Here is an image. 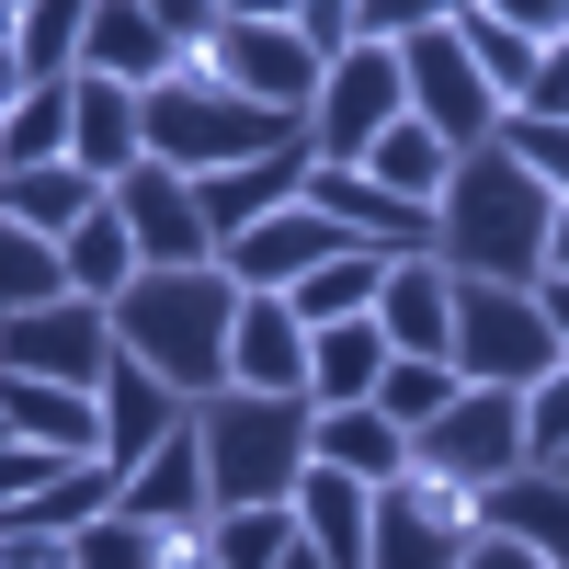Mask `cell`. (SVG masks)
<instances>
[{"label": "cell", "instance_id": "6da1fadb", "mask_svg": "<svg viewBox=\"0 0 569 569\" xmlns=\"http://www.w3.org/2000/svg\"><path fill=\"white\" fill-rule=\"evenodd\" d=\"M547 228H558V194L490 137L479 160H456L445 206H433V262L467 273V284H525L536 297L547 284Z\"/></svg>", "mask_w": 569, "mask_h": 569}, {"label": "cell", "instance_id": "7a4b0ae2", "mask_svg": "<svg viewBox=\"0 0 569 569\" xmlns=\"http://www.w3.org/2000/svg\"><path fill=\"white\" fill-rule=\"evenodd\" d=\"M228 330H240V284H228V262L137 273L126 297H114V353H137L182 410H206L228 388Z\"/></svg>", "mask_w": 569, "mask_h": 569}, {"label": "cell", "instance_id": "3957f363", "mask_svg": "<svg viewBox=\"0 0 569 569\" xmlns=\"http://www.w3.org/2000/svg\"><path fill=\"white\" fill-rule=\"evenodd\" d=\"M194 445H206V501H217V512H262V501H297L308 445H319V410H308V399L217 388V399L194 410Z\"/></svg>", "mask_w": 569, "mask_h": 569}, {"label": "cell", "instance_id": "277c9868", "mask_svg": "<svg viewBox=\"0 0 569 569\" xmlns=\"http://www.w3.org/2000/svg\"><path fill=\"white\" fill-rule=\"evenodd\" d=\"M137 126H149V160L160 171H182V182H217V171H251V160H273V149H297V114H262V103H240V91H217V80H160L149 103H137Z\"/></svg>", "mask_w": 569, "mask_h": 569}, {"label": "cell", "instance_id": "5b68a950", "mask_svg": "<svg viewBox=\"0 0 569 569\" xmlns=\"http://www.w3.org/2000/svg\"><path fill=\"white\" fill-rule=\"evenodd\" d=\"M467 388H512V399H536L547 376H558V330L547 308L525 297V284H467L456 273V353H445Z\"/></svg>", "mask_w": 569, "mask_h": 569}, {"label": "cell", "instance_id": "8992f818", "mask_svg": "<svg viewBox=\"0 0 569 569\" xmlns=\"http://www.w3.org/2000/svg\"><path fill=\"white\" fill-rule=\"evenodd\" d=\"M194 80H217V91H240V103H262V114H297V126H308V103H319V80H330V69L297 46L284 0H228L217 58H206Z\"/></svg>", "mask_w": 569, "mask_h": 569}, {"label": "cell", "instance_id": "52a82bcc", "mask_svg": "<svg viewBox=\"0 0 569 569\" xmlns=\"http://www.w3.org/2000/svg\"><path fill=\"white\" fill-rule=\"evenodd\" d=\"M410 467H421V479H445V490H467V501L501 490V479H525V467H536V445H525V399H512V388H467L433 433L410 445Z\"/></svg>", "mask_w": 569, "mask_h": 569}, {"label": "cell", "instance_id": "ba28073f", "mask_svg": "<svg viewBox=\"0 0 569 569\" xmlns=\"http://www.w3.org/2000/svg\"><path fill=\"white\" fill-rule=\"evenodd\" d=\"M388 126H410V80H399L388 46H353L308 103V149H319V171H365Z\"/></svg>", "mask_w": 569, "mask_h": 569}, {"label": "cell", "instance_id": "9c48e42d", "mask_svg": "<svg viewBox=\"0 0 569 569\" xmlns=\"http://www.w3.org/2000/svg\"><path fill=\"white\" fill-rule=\"evenodd\" d=\"M0 376H34V388H80V399H103V376H114V308L58 297V308L0 319Z\"/></svg>", "mask_w": 569, "mask_h": 569}, {"label": "cell", "instance_id": "30bf717a", "mask_svg": "<svg viewBox=\"0 0 569 569\" xmlns=\"http://www.w3.org/2000/svg\"><path fill=\"white\" fill-rule=\"evenodd\" d=\"M456 12V0H445ZM399 80H410V126H433L456 160H479L490 137H501V91L467 69V46H456V23H433V34H410L399 46Z\"/></svg>", "mask_w": 569, "mask_h": 569}, {"label": "cell", "instance_id": "8fae6325", "mask_svg": "<svg viewBox=\"0 0 569 569\" xmlns=\"http://www.w3.org/2000/svg\"><path fill=\"white\" fill-rule=\"evenodd\" d=\"M467 547H479V501L445 490V479H410L376 490V558L365 569H467Z\"/></svg>", "mask_w": 569, "mask_h": 569}, {"label": "cell", "instance_id": "7c38bea8", "mask_svg": "<svg viewBox=\"0 0 569 569\" xmlns=\"http://www.w3.org/2000/svg\"><path fill=\"white\" fill-rule=\"evenodd\" d=\"M114 217H126V240H137V262L149 273H194V262H217V228H206V194L182 171H126L114 182Z\"/></svg>", "mask_w": 569, "mask_h": 569}, {"label": "cell", "instance_id": "4fadbf2b", "mask_svg": "<svg viewBox=\"0 0 569 569\" xmlns=\"http://www.w3.org/2000/svg\"><path fill=\"white\" fill-rule=\"evenodd\" d=\"M308 206L342 228L353 251H376V262H421L433 251V206H399L388 182H365V171H308Z\"/></svg>", "mask_w": 569, "mask_h": 569}, {"label": "cell", "instance_id": "5bb4252c", "mask_svg": "<svg viewBox=\"0 0 569 569\" xmlns=\"http://www.w3.org/2000/svg\"><path fill=\"white\" fill-rule=\"evenodd\" d=\"M80 80H114L149 103L160 80H182L171 34H160V0H91V34H80Z\"/></svg>", "mask_w": 569, "mask_h": 569}, {"label": "cell", "instance_id": "9a60e30c", "mask_svg": "<svg viewBox=\"0 0 569 569\" xmlns=\"http://www.w3.org/2000/svg\"><path fill=\"white\" fill-rule=\"evenodd\" d=\"M376 330H388V353L410 365H445L456 353V273L421 251V262H388V284H376Z\"/></svg>", "mask_w": 569, "mask_h": 569}, {"label": "cell", "instance_id": "2e32d148", "mask_svg": "<svg viewBox=\"0 0 569 569\" xmlns=\"http://www.w3.org/2000/svg\"><path fill=\"white\" fill-rule=\"evenodd\" d=\"M308 171H319V149L297 137V149H273V160H251V171H217V182H194V194H206V228H217V262H228V240H251L262 217L308 206Z\"/></svg>", "mask_w": 569, "mask_h": 569}, {"label": "cell", "instance_id": "e0dca14e", "mask_svg": "<svg viewBox=\"0 0 569 569\" xmlns=\"http://www.w3.org/2000/svg\"><path fill=\"white\" fill-rule=\"evenodd\" d=\"M182 421H194V410H182L137 353H114V376H103V467H114V479H137V467H149Z\"/></svg>", "mask_w": 569, "mask_h": 569}, {"label": "cell", "instance_id": "ac0fdd59", "mask_svg": "<svg viewBox=\"0 0 569 569\" xmlns=\"http://www.w3.org/2000/svg\"><path fill=\"white\" fill-rule=\"evenodd\" d=\"M228 388L251 399H308V330L284 297H240V330H228Z\"/></svg>", "mask_w": 569, "mask_h": 569}, {"label": "cell", "instance_id": "d6986e66", "mask_svg": "<svg viewBox=\"0 0 569 569\" xmlns=\"http://www.w3.org/2000/svg\"><path fill=\"white\" fill-rule=\"evenodd\" d=\"M114 512H137V525H149V536H206V445H194V421H182V433L149 456V467H137V479H126V501Z\"/></svg>", "mask_w": 569, "mask_h": 569}, {"label": "cell", "instance_id": "ffe728a7", "mask_svg": "<svg viewBox=\"0 0 569 569\" xmlns=\"http://www.w3.org/2000/svg\"><path fill=\"white\" fill-rule=\"evenodd\" d=\"M297 536H308L330 569H365V558H376V490L308 456V479H297Z\"/></svg>", "mask_w": 569, "mask_h": 569}, {"label": "cell", "instance_id": "44dd1931", "mask_svg": "<svg viewBox=\"0 0 569 569\" xmlns=\"http://www.w3.org/2000/svg\"><path fill=\"white\" fill-rule=\"evenodd\" d=\"M69 114H80L69 160L103 182V194H114L126 171H149V126H137V91H114V80H69Z\"/></svg>", "mask_w": 569, "mask_h": 569}, {"label": "cell", "instance_id": "7402d4cb", "mask_svg": "<svg viewBox=\"0 0 569 569\" xmlns=\"http://www.w3.org/2000/svg\"><path fill=\"white\" fill-rule=\"evenodd\" d=\"M0 217L12 228H34L46 251H69L91 217H103V182H91L80 160H58V171H0Z\"/></svg>", "mask_w": 569, "mask_h": 569}, {"label": "cell", "instance_id": "603a6c76", "mask_svg": "<svg viewBox=\"0 0 569 569\" xmlns=\"http://www.w3.org/2000/svg\"><path fill=\"white\" fill-rule=\"evenodd\" d=\"M479 536H512V547H536L547 569H569V479H558V467H525V479L479 490Z\"/></svg>", "mask_w": 569, "mask_h": 569}, {"label": "cell", "instance_id": "cb8c5ba5", "mask_svg": "<svg viewBox=\"0 0 569 569\" xmlns=\"http://www.w3.org/2000/svg\"><path fill=\"white\" fill-rule=\"evenodd\" d=\"M0 421H12V445H46V456H103V399L80 388H34V376H0Z\"/></svg>", "mask_w": 569, "mask_h": 569}, {"label": "cell", "instance_id": "d4e9b609", "mask_svg": "<svg viewBox=\"0 0 569 569\" xmlns=\"http://www.w3.org/2000/svg\"><path fill=\"white\" fill-rule=\"evenodd\" d=\"M376 388H388V330L376 319H342L308 342V410H365Z\"/></svg>", "mask_w": 569, "mask_h": 569}, {"label": "cell", "instance_id": "484cf974", "mask_svg": "<svg viewBox=\"0 0 569 569\" xmlns=\"http://www.w3.org/2000/svg\"><path fill=\"white\" fill-rule=\"evenodd\" d=\"M319 467H342V479H365V490H399L410 479V433L388 410H319V445H308Z\"/></svg>", "mask_w": 569, "mask_h": 569}, {"label": "cell", "instance_id": "4316f807", "mask_svg": "<svg viewBox=\"0 0 569 569\" xmlns=\"http://www.w3.org/2000/svg\"><path fill=\"white\" fill-rule=\"evenodd\" d=\"M445 23H456V46H467V69H479V80L501 91V114H512V103H525V91H536L547 46H525V34H512V23H501V0H456Z\"/></svg>", "mask_w": 569, "mask_h": 569}, {"label": "cell", "instance_id": "83f0119b", "mask_svg": "<svg viewBox=\"0 0 569 569\" xmlns=\"http://www.w3.org/2000/svg\"><path fill=\"white\" fill-rule=\"evenodd\" d=\"M80 34H91V0H23V34H12V69L34 91L80 80Z\"/></svg>", "mask_w": 569, "mask_h": 569}, {"label": "cell", "instance_id": "f1b7e54d", "mask_svg": "<svg viewBox=\"0 0 569 569\" xmlns=\"http://www.w3.org/2000/svg\"><path fill=\"white\" fill-rule=\"evenodd\" d=\"M376 284H388V262H376V251H342V262H319L284 308H297V330L319 342V330H342V319H376Z\"/></svg>", "mask_w": 569, "mask_h": 569}, {"label": "cell", "instance_id": "f546056e", "mask_svg": "<svg viewBox=\"0 0 569 569\" xmlns=\"http://www.w3.org/2000/svg\"><path fill=\"white\" fill-rule=\"evenodd\" d=\"M365 182H388L399 206H445V182H456V149L433 126H388L376 137V160H365Z\"/></svg>", "mask_w": 569, "mask_h": 569}, {"label": "cell", "instance_id": "4dcf8cb0", "mask_svg": "<svg viewBox=\"0 0 569 569\" xmlns=\"http://www.w3.org/2000/svg\"><path fill=\"white\" fill-rule=\"evenodd\" d=\"M58 262H69V297H91V308H114L126 284L149 273V262H137V240H126V217H114V194H103V217H91V228H80V240H69Z\"/></svg>", "mask_w": 569, "mask_h": 569}, {"label": "cell", "instance_id": "1f68e13d", "mask_svg": "<svg viewBox=\"0 0 569 569\" xmlns=\"http://www.w3.org/2000/svg\"><path fill=\"white\" fill-rule=\"evenodd\" d=\"M456 399H467V376H456V365H410V353H388V388H376L365 410H388L399 433L421 445V433H433V421H445Z\"/></svg>", "mask_w": 569, "mask_h": 569}, {"label": "cell", "instance_id": "d6a6232c", "mask_svg": "<svg viewBox=\"0 0 569 569\" xmlns=\"http://www.w3.org/2000/svg\"><path fill=\"white\" fill-rule=\"evenodd\" d=\"M69 137H80L69 80H58V91H23V114L0 126V171H58V160H69Z\"/></svg>", "mask_w": 569, "mask_h": 569}, {"label": "cell", "instance_id": "836d02e7", "mask_svg": "<svg viewBox=\"0 0 569 569\" xmlns=\"http://www.w3.org/2000/svg\"><path fill=\"white\" fill-rule=\"evenodd\" d=\"M297 547V501H262V512H206V558L217 569H273Z\"/></svg>", "mask_w": 569, "mask_h": 569}, {"label": "cell", "instance_id": "e575fe53", "mask_svg": "<svg viewBox=\"0 0 569 569\" xmlns=\"http://www.w3.org/2000/svg\"><path fill=\"white\" fill-rule=\"evenodd\" d=\"M69 297V262L34 240V228H12L0 217V319H23V308H58Z\"/></svg>", "mask_w": 569, "mask_h": 569}, {"label": "cell", "instance_id": "d590c367", "mask_svg": "<svg viewBox=\"0 0 569 569\" xmlns=\"http://www.w3.org/2000/svg\"><path fill=\"white\" fill-rule=\"evenodd\" d=\"M182 536H149L137 512H103V525H80L69 536V569H171Z\"/></svg>", "mask_w": 569, "mask_h": 569}, {"label": "cell", "instance_id": "8d00e7d4", "mask_svg": "<svg viewBox=\"0 0 569 569\" xmlns=\"http://www.w3.org/2000/svg\"><path fill=\"white\" fill-rule=\"evenodd\" d=\"M501 149H512V160H525V171L547 182V194L569 206V126H536V114H501Z\"/></svg>", "mask_w": 569, "mask_h": 569}, {"label": "cell", "instance_id": "74e56055", "mask_svg": "<svg viewBox=\"0 0 569 569\" xmlns=\"http://www.w3.org/2000/svg\"><path fill=\"white\" fill-rule=\"evenodd\" d=\"M284 23H297V46H308L319 69H342L353 46H365V34H353V0H284Z\"/></svg>", "mask_w": 569, "mask_h": 569}, {"label": "cell", "instance_id": "f35d334b", "mask_svg": "<svg viewBox=\"0 0 569 569\" xmlns=\"http://www.w3.org/2000/svg\"><path fill=\"white\" fill-rule=\"evenodd\" d=\"M525 445H536V467H558L569 456V353H558V376L525 399Z\"/></svg>", "mask_w": 569, "mask_h": 569}, {"label": "cell", "instance_id": "ab89813d", "mask_svg": "<svg viewBox=\"0 0 569 569\" xmlns=\"http://www.w3.org/2000/svg\"><path fill=\"white\" fill-rule=\"evenodd\" d=\"M58 467L69 456H46V445H0V512H23L34 490H58Z\"/></svg>", "mask_w": 569, "mask_h": 569}, {"label": "cell", "instance_id": "60d3db41", "mask_svg": "<svg viewBox=\"0 0 569 569\" xmlns=\"http://www.w3.org/2000/svg\"><path fill=\"white\" fill-rule=\"evenodd\" d=\"M0 569H69V547H58V536H34V525H12V512H0Z\"/></svg>", "mask_w": 569, "mask_h": 569}, {"label": "cell", "instance_id": "b9f144b4", "mask_svg": "<svg viewBox=\"0 0 569 569\" xmlns=\"http://www.w3.org/2000/svg\"><path fill=\"white\" fill-rule=\"evenodd\" d=\"M467 569H547L536 547H512V536H479V547H467Z\"/></svg>", "mask_w": 569, "mask_h": 569}, {"label": "cell", "instance_id": "7bdbcfd3", "mask_svg": "<svg viewBox=\"0 0 569 569\" xmlns=\"http://www.w3.org/2000/svg\"><path fill=\"white\" fill-rule=\"evenodd\" d=\"M536 308H547V330H558V353H569V273H547V284H536Z\"/></svg>", "mask_w": 569, "mask_h": 569}, {"label": "cell", "instance_id": "ee69618b", "mask_svg": "<svg viewBox=\"0 0 569 569\" xmlns=\"http://www.w3.org/2000/svg\"><path fill=\"white\" fill-rule=\"evenodd\" d=\"M547 273H569V206H558V228H547Z\"/></svg>", "mask_w": 569, "mask_h": 569}, {"label": "cell", "instance_id": "f6af8a7d", "mask_svg": "<svg viewBox=\"0 0 569 569\" xmlns=\"http://www.w3.org/2000/svg\"><path fill=\"white\" fill-rule=\"evenodd\" d=\"M171 569H217V558H206V536H182V547H171Z\"/></svg>", "mask_w": 569, "mask_h": 569}, {"label": "cell", "instance_id": "bcb514c9", "mask_svg": "<svg viewBox=\"0 0 569 569\" xmlns=\"http://www.w3.org/2000/svg\"><path fill=\"white\" fill-rule=\"evenodd\" d=\"M273 569H330V558H319V547H308V536H297V547H284V558H273Z\"/></svg>", "mask_w": 569, "mask_h": 569}, {"label": "cell", "instance_id": "7dc6e473", "mask_svg": "<svg viewBox=\"0 0 569 569\" xmlns=\"http://www.w3.org/2000/svg\"><path fill=\"white\" fill-rule=\"evenodd\" d=\"M12 34H23V12H12V0H0V58H12Z\"/></svg>", "mask_w": 569, "mask_h": 569}, {"label": "cell", "instance_id": "c3c4849f", "mask_svg": "<svg viewBox=\"0 0 569 569\" xmlns=\"http://www.w3.org/2000/svg\"><path fill=\"white\" fill-rule=\"evenodd\" d=\"M0 445H12V421H0Z\"/></svg>", "mask_w": 569, "mask_h": 569}, {"label": "cell", "instance_id": "681fc988", "mask_svg": "<svg viewBox=\"0 0 569 569\" xmlns=\"http://www.w3.org/2000/svg\"><path fill=\"white\" fill-rule=\"evenodd\" d=\"M558 479H569V456H558Z\"/></svg>", "mask_w": 569, "mask_h": 569}]
</instances>
